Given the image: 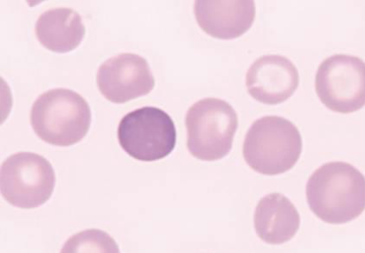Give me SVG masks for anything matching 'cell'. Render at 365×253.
<instances>
[{"mask_svg":"<svg viewBox=\"0 0 365 253\" xmlns=\"http://www.w3.org/2000/svg\"><path fill=\"white\" fill-rule=\"evenodd\" d=\"M306 192L311 210L327 224H346L364 212V177L345 162H330L316 170Z\"/></svg>","mask_w":365,"mask_h":253,"instance_id":"cell-1","label":"cell"},{"mask_svg":"<svg viewBox=\"0 0 365 253\" xmlns=\"http://www.w3.org/2000/svg\"><path fill=\"white\" fill-rule=\"evenodd\" d=\"M91 119V109L84 98L66 88L41 94L30 113V123L38 138L61 147L80 143L88 133Z\"/></svg>","mask_w":365,"mask_h":253,"instance_id":"cell-2","label":"cell"},{"mask_svg":"<svg viewBox=\"0 0 365 253\" xmlns=\"http://www.w3.org/2000/svg\"><path fill=\"white\" fill-rule=\"evenodd\" d=\"M303 143L299 128L281 116L255 120L243 143V157L254 171L274 176L288 172L299 161Z\"/></svg>","mask_w":365,"mask_h":253,"instance_id":"cell-3","label":"cell"},{"mask_svg":"<svg viewBox=\"0 0 365 253\" xmlns=\"http://www.w3.org/2000/svg\"><path fill=\"white\" fill-rule=\"evenodd\" d=\"M185 123L187 147L192 156L216 161L231 152L239 120L228 102L215 98L195 102L187 110Z\"/></svg>","mask_w":365,"mask_h":253,"instance_id":"cell-4","label":"cell"},{"mask_svg":"<svg viewBox=\"0 0 365 253\" xmlns=\"http://www.w3.org/2000/svg\"><path fill=\"white\" fill-rule=\"evenodd\" d=\"M56 175L46 158L33 153H19L3 162L0 190L6 201L20 209H36L53 194Z\"/></svg>","mask_w":365,"mask_h":253,"instance_id":"cell-5","label":"cell"},{"mask_svg":"<svg viewBox=\"0 0 365 253\" xmlns=\"http://www.w3.org/2000/svg\"><path fill=\"white\" fill-rule=\"evenodd\" d=\"M118 135L124 152L135 160H163L174 150L176 128L174 120L163 109L145 107L123 116Z\"/></svg>","mask_w":365,"mask_h":253,"instance_id":"cell-6","label":"cell"},{"mask_svg":"<svg viewBox=\"0 0 365 253\" xmlns=\"http://www.w3.org/2000/svg\"><path fill=\"white\" fill-rule=\"evenodd\" d=\"M319 99L330 110L351 114L365 101V66L362 59L338 54L319 66L315 78Z\"/></svg>","mask_w":365,"mask_h":253,"instance_id":"cell-7","label":"cell"},{"mask_svg":"<svg viewBox=\"0 0 365 253\" xmlns=\"http://www.w3.org/2000/svg\"><path fill=\"white\" fill-rule=\"evenodd\" d=\"M100 92L108 101L123 104L148 95L155 86L149 63L133 53H123L101 64L97 73Z\"/></svg>","mask_w":365,"mask_h":253,"instance_id":"cell-8","label":"cell"},{"mask_svg":"<svg viewBox=\"0 0 365 253\" xmlns=\"http://www.w3.org/2000/svg\"><path fill=\"white\" fill-rule=\"evenodd\" d=\"M246 85L252 98L266 105L283 103L298 89L299 74L291 60L280 55L263 56L247 71Z\"/></svg>","mask_w":365,"mask_h":253,"instance_id":"cell-9","label":"cell"},{"mask_svg":"<svg viewBox=\"0 0 365 253\" xmlns=\"http://www.w3.org/2000/svg\"><path fill=\"white\" fill-rule=\"evenodd\" d=\"M195 19L200 28L217 39L238 38L250 30L255 18V3L251 0L195 2Z\"/></svg>","mask_w":365,"mask_h":253,"instance_id":"cell-10","label":"cell"},{"mask_svg":"<svg viewBox=\"0 0 365 253\" xmlns=\"http://www.w3.org/2000/svg\"><path fill=\"white\" fill-rule=\"evenodd\" d=\"M299 227V211L284 195L273 192L258 202L255 213V229L265 243L284 244L295 237Z\"/></svg>","mask_w":365,"mask_h":253,"instance_id":"cell-11","label":"cell"},{"mask_svg":"<svg viewBox=\"0 0 365 253\" xmlns=\"http://www.w3.org/2000/svg\"><path fill=\"white\" fill-rule=\"evenodd\" d=\"M86 33L82 18L71 9H55L40 15L36 24L37 39L56 53L73 51L80 46Z\"/></svg>","mask_w":365,"mask_h":253,"instance_id":"cell-12","label":"cell"},{"mask_svg":"<svg viewBox=\"0 0 365 253\" xmlns=\"http://www.w3.org/2000/svg\"><path fill=\"white\" fill-rule=\"evenodd\" d=\"M62 252H83L86 247H96L97 251L118 252V245L108 234L98 229H89L71 237Z\"/></svg>","mask_w":365,"mask_h":253,"instance_id":"cell-13","label":"cell"}]
</instances>
